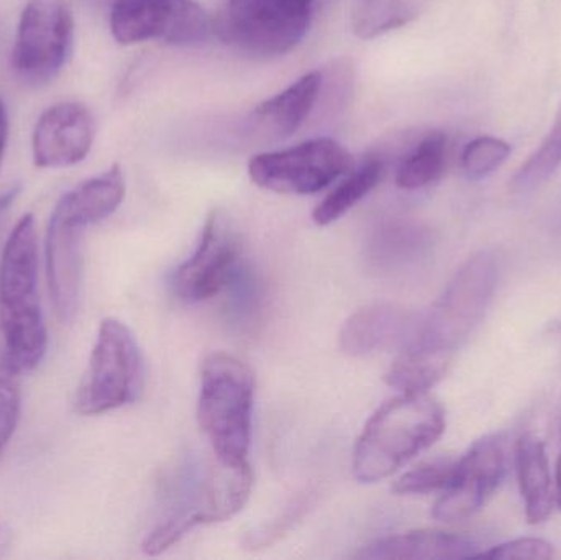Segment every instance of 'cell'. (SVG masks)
Masks as SVG:
<instances>
[{
  "label": "cell",
  "mask_w": 561,
  "mask_h": 560,
  "mask_svg": "<svg viewBox=\"0 0 561 560\" xmlns=\"http://www.w3.org/2000/svg\"><path fill=\"white\" fill-rule=\"evenodd\" d=\"M0 332L5 357L19 372L38 367L48 347L38 296V236L35 217L13 227L0 259Z\"/></svg>",
  "instance_id": "obj_1"
},
{
  "label": "cell",
  "mask_w": 561,
  "mask_h": 560,
  "mask_svg": "<svg viewBox=\"0 0 561 560\" xmlns=\"http://www.w3.org/2000/svg\"><path fill=\"white\" fill-rule=\"evenodd\" d=\"M445 411L434 397L401 393L382 404L363 427L353 449V476L376 483L394 476L440 439Z\"/></svg>",
  "instance_id": "obj_2"
},
{
  "label": "cell",
  "mask_w": 561,
  "mask_h": 560,
  "mask_svg": "<svg viewBox=\"0 0 561 560\" xmlns=\"http://www.w3.org/2000/svg\"><path fill=\"white\" fill-rule=\"evenodd\" d=\"M255 374L245 362L226 352L204 358L197 420L224 464L249 462L252 444Z\"/></svg>",
  "instance_id": "obj_3"
},
{
  "label": "cell",
  "mask_w": 561,
  "mask_h": 560,
  "mask_svg": "<svg viewBox=\"0 0 561 560\" xmlns=\"http://www.w3.org/2000/svg\"><path fill=\"white\" fill-rule=\"evenodd\" d=\"M494 286V256L490 252H480L468 259L431 311L421 315L417 331L408 347L424 348L451 358L483 321Z\"/></svg>",
  "instance_id": "obj_4"
},
{
  "label": "cell",
  "mask_w": 561,
  "mask_h": 560,
  "mask_svg": "<svg viewBox=\"0 0 561 560\" xmlns=\"http://www.w3.org/2000/svg\"><path fill=\"white\" fill-rule=\"evenodd\" d=\"M144 387V354L134 332L118 319H104L76 395V411L98 416L118 410L137 401Z\"/></svg>",
  "instance_id": "obj_5"
},
{
  "label": "cell",
  "mask_w": 561,
  "mask_h": 560,
  "mask_svg": "<svg viewBox=\"0 0 561 560\" xmlns=\"http://www.w3.org/2000/svg\"><path fill=\"white\" fill-rule=\"evenodd\" d=\"M329 0H227L219 33L226 42L255 58L293 52Z\"/></svg>",
  "instance_id": "obj_6"
},
{
  "label": "cell",
  "mask_w": 561,
  "mask_h": 560,
  "mask_svg": "<svg viewBox=\"0 0 561 560\" xmlns=\"http://www.w3.org/2000/svg\"><path fill=\"white\" fill-rule=\"evenodd\" d=\"M253 490L249 462L224 464L216 459L206 469L186 502L160 523L144 541V551L157 556L180 542L197 526L224 523L242 512Z\"/></svg>",
  "instance_id": "obj_7"
},
{
  "label": "cell",
  "mask_w": 561,
  "mask_h": 560,
  "mask_svg": "<svg viewBox=\"0 0 561 560\" xmlns=\"http://www.w3.org/2000/svg\"><path fill=\"white\" fill-rule=\"evenodd\" d=\"M75 46V16L66 0H28L16 30L12 68L25 84L53 81Z\"/></svg>",
  "instance_id": "obj_8"
},
{
  "label": "cell",
  "mask_w": 561,
  "mask_h": 560,
  "mask_svg": "<svg viewBox=\"0 0 561 560\" xmlns=\"http://www.w3.org/2000/svg\"><path fill=\"white\" fill-rule=\"evenodd\" d=\"M352 168V155L329 137L313 138L287 150L266 151L250 160L256 186L278 194L306 196L325 190Z\"/></svg>",
  "instance_id": "obj_9"
},
{
  "label": "cell",
  "mask_w": 561,
  "mask_h": 560,
  "mask_svg": "<svg viewBox=\"0 0 561 560\" xmlns=\"http://www.w3.org/2000/svg\"><path fill=\"white\" fill-rule=\"evenodd\" d=\"M213 28V20L194 0H115L111 10V32L121 45H201Z\"/></svg>",
  "instance_id": "obj_10"
},
{
  "label": "cell",
  "mask_w": 561,
  "mask_h": 560,
  "mask_svg": "<svg viewBox=\"0 0 561 560\" xmlns=\"http://www.w3.org/2000/svg\"><path fill=\"white\" fill-rule=\"evenodd\" d=\"M506 437H481L457 460L454 479L432 508L437 522L457 523L477 515L506 476Z\"/></svg>",
  "instance_id": "obj_11"
},
{
  "label": "cell",
  "mask_w": 561,
  "mask_h": 560,
  "mask_svg": "<svg viewBox=\"0 0 561 560\" xmlns=\"http://www.w3.org/2000/svg\"><path fill=\"white\" fill-rule=\"evenodd\" d=\"M239 255L236 229L227 216L214 210L207 217L197 249L174 275V292L186 302L214 298L229 283Z\"/></svg>",
  "instance_id": "obj_12"
},
{
  "label": "cell",
  "mask_w": 561,
  "mask_h": 560,
  "mask_svg": "<svg viewBox=\"0 0 561 560\" xmlns=\"http://www.w3.org/2000/svg\"><path fill=\"white\" fill-rule=\"evenodd\" d=\"M94 137V117L85 105H53L39 115L33 130V161L45 170L75 167L88 157Z\"/></svg>",
  "instance_id": "obj_13"
},
{
  "label": "cell",
  "mask_w": 561,
  "mask_h": 560,
  "mask_svg": "<svg viewBox=\"0 0 561 560\" xmlns=\"http://www.w3.org/2000/svg\"><path fill=\"white\" fill-rule=\"evenodd\" d=\"M421 315L392 302H375L353 312L340 332V348L350 357L402 351L411 344Z\"/></svg>",
  "instance_id": "obj_14"
},
{
  "label": "cell",
  "mask_w": 561,
  "mask_h": 560,
  "mask_svg": "<svg viewBox=\"0 0 561 560\" xmlns=\"http://www.w3.org/2000/svg\"><path fill=\"white\" fill-rule=\"evenodd\" d=\"M82 227L53 213L46 230V275L56 316L71 322L78 315L82 289Z\"/></svg>",
  "instance_id": "obj_15"
},
{
  "label": "cell",
  "mask_w": 561,
  "mask_h": 560,
  "mask_svg": "<svg viewBox=\"0 0 561 560\" xmlns=\"http://www.w3.org/2000/svg\"><path fill=\"white\" fill-rule=\"evenodd\" d=\"M322 89V72L310 71L296 82L256 105L252 124L266 138H286L296 134L309 118Z\"/></svg>",
  "instance_id": "obj_16"
},
{
  "label": "cell",
  "mask_w": 561,
  "mask_h": 560,
  "mask_svg": "<svg viewBox=\"0 0 561 560\" xmlns=\"http://www.w3.org/2000/svg\"><path fill=\"white\" fill-rule=\"evenodd\" d=\"M473 539L458 533L421 529L386 536L358 552L359 559H470L477 558Z\"/></svg>",
  "instance_id": "obj_17"
},
{
  "label": "cell",
  "mask_w": 561,
  "mask_h": 560,
  "mask_svg": "<svg viewBox=\"0 0 561 560\" xmlns=\"http://www.w3.org/2000/svg\"><path fill=\"white\" fill-rule=\"evenodd\" d=\"M125 176L118 164L105 173L91 178L66 193L56 204L55 213L75 226L88 229L92 224L107 219L125 199Z\"/></svg>",
  "instance_id": "obj_18"
},
{
  "label": "cell",
  "mask_w": 561,
  "mask_h": 560,
  "mask_svg": "<svg viewBox=\"0 0 561 560\" xmlns=\"http://www.w3.org/2000/svg\"><path fill=\"white\" fill-rule=\"evenodd\" d=\"M516 466L527 522L540 525L552 516L557 505L546 444L534 434L524 436L516 446Z\"/></svg>",
  "instance_id": "obj_19"
},
{
  "label": "cell",
  "mask_w": 561,
  "mask_h": 560,
  "mask_svg": "<svg viewBox=\"0 0 561 560\" xmlns=\"http://www.w3.org/2000/svg\"><path fill=\"white\" fill-rule=\"evenodd\" d=\"M448 150L450 141L445 132H427L399 164L396 173L398 187L417 191L437 183L447 168Z\"/></svg>",
  "instance_id": "obj_20"
},
{
  "label": "cell",
  "mask_w": 561,
  "mask_h": 560,
  "mask_svg": "<svg viewBox=\"0 0 561 560\" xmlns=\"http://www.w3.org/2000/svg\"><path fill=\"white\" fill-rule=\"evenodd\" d=\"M425 0H355L352 30L358 38L371 39L414 22L424 12Z\"/></svg>",
  "instance_id": "obj_21"
},
{
  "label": "cell",
  "mask_w": 561,
  "mask_h": 560,
  "mask_svg": "<svg viewBox=\"0 0 561 560\" xmlns=\"http://www.w3.org/2000/svg\"><path fill=\"white\" fill-rule=\"evenodd\" d=\"M451 358L424 348L405 347L386 374V384L401 393H422L444 378Z\"/></svg>",
  "instance_id": "obj_22"
},
{
  "label": "cell",
  "mask_w": 561,
  "mask_h": 560,
  "mask_svg": "<svg viewBox=\"0 0 561 560\" xmlns=\"http://www.w3.org/2000/svg\"><path fill=\"white\" fill-rule=\"evenodd\" d=\"M382 174H385V164L381 160L373 158V160L365 161L313 209V222L317 226H330L340 217L345 216L378 186Z\"/></svg>",
  "instance_id": "obj_23"
},
{
  "label": "cell",
  "mask_w": 561,
  "mask_h": 560,
  "mask_svg": "<svg viewBox=\"0 0 561 560\" xmlns=\"http://www.w3.org/2000/svg\"><path fill=\"white\" fill-rule=\"evenodd\" d=\"M561 167V105L553 127L529 160L514 174L511 187L514 193H530L542 186Z\"/></svg>",
  "instance_id": "obj_24"
},
{
  "label": "cell",
  "mask_w": 561,
  "mask_h": 560,
  "mask_svg": "<svg viewBox=\"0 0 561 560\" xmlns=\"http://www.w3.org/2000/svg\"><path fill=\"white\" fill-rule=\"evenodd\" d=\"M457 459L454 457H437L419 464L396 480L394 490L398 495H427V493L444 492L454 479Z\"/></svg>",
  "instance_id": "obj_25"
},
{
  "label": "cell",
  "mask_w": 561,
  "mask_h": 560,
  "mask_svg": "<svg viewBox=\"0 0 561 560\" xmlns=\"http://www.w3.org/2000/svg\"><path fill=\"white\" fill-rule=\"evenodd\" d=\"M424 245V233L414 227L394 226L391 229L382 230L373 240L369 260L376 265L398 266L399 263L411 259L419 247Z\"/></svg>",
  "instance_id": "obj_26"
},
{
  "label": "cell",
  "mask_w": 561,
  "mask_h": 560,
  "mask_svg": "<svg viewBox=\"0 0 561 560\" xmlns=\"http://www.w3.org/2000/svg\"><path fill=\"white\" fill-rule=\"evenodd\" d=\"M511 155L510 144L496 137H478L465 147L461 168L470 180H483L503 167Z\"/></svg>",
  "instance_id": "obj_27"
},
{
  "label": "cell",
  "mask_w": 561,
  "mask_h": 560,
  "mask_svg": "<svg viewBox=\"0 0 561 560\" xmlns=\"http://www.w3.org/2000/svg\"><path fill=\"white\" fill-rule=\"evenodd\" d=\"M20 372L5 355L0 357V456L9 444L20 414Z\"/></svg>",
  "instance_id": "obj_28"
},
{
  "label": "cell",
  "mask_w": 561,
  "mask_h": 560,
  "mask_svg": "<svg viewBox=\"0 0 561 560\" xmlns=\"http://www.w3.org/2000/svg\"><path fill=\"white\" fill-rule=\"evenodd\" d=\"M477 558L504 560H549L553 558V546L539 538H519L478 552Z\"/></svg>",
  "instance_id": "obj_29"
},
{
  "label": "cell",
  "mask_w": 561,
  "mask_h": 560,
  "mask_svg": "<svg viewBox=\"0 0 561 560\" xmlns=\"http://www.w3.org/2000/svg\"><path fill=\"white\" fill-rule=\"evenodd\" d=\"M310 495L299 496L296 502L290 503L284 512L283 518L275 519L270 525L260 526V528L253 529L249 536H247V546L249 548L259 549L266 548V546L275 542L279 536H283L290 526L296 523L304 515L307 508H309Z\"/></svg>",
  "instance_id": "obj_30"
},
{
  "label": "cell",
  "mask_w": 561,
  "mask_h": 560,
  "mask_svg": "<svg viewBox=\"0 0 561 560\" xmlns=\"http://www.w3.org/2000/svg\"><path fill=\"white\" fill-rule=\"evenodd\" d=\"M7 135H9V117H7L5 105L0 101V164L5 153Z\"/></svg>",
  "instance_id": "obj_31"
},
{
  "label": "cell",
  "mask_w": 561,
  "mask_h": 560,
  "mask_svg": "<svg viewBox=\"0 0 561 560\" xmlns=\"http://www.w3.org/2000/svg\"><path fill=\"white\" fill-rule=\"evenodd\" d=\"M10 546V532L5 526H0V558L5 555Z\"/></svg>",
  "instance_id": "obj_32"
},
{
  "label": "cell",
  "mask_w": 561,
  "mask_h": 560,
  "mask_svg": "<svg viewBox=\"0 0 561 560\" xmlns=\"http://www.w3.org/2000/svg\"><path fill=\"white\" fill-rule=\"evenodd\" d=\"M556 493H557V506L561 508V453L559 462H557V479H556Z\"/></svg>",
  "instance_id": "obj_33"
},
{
  "label": "cell",
  "mask_w": 561,
  "mask_h": 560,
  "mask_svg": "<svg viewBox=\"0 0 561 560\" xmlns=\"http://www.w3.org/2000/svg\"><path fill=\"white\" fill-rule=\"evenodd\" d=\"M552 224L556 229H559L561 232V197L559 203H557L556 209H553L552 214Z\"/></svg>",
  "instance_id": "obj_34"
}]
</instances>
